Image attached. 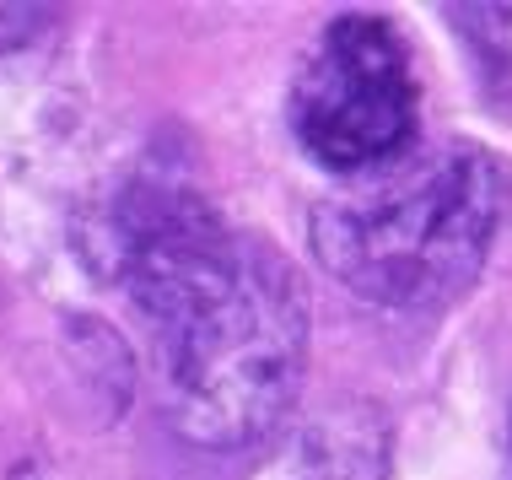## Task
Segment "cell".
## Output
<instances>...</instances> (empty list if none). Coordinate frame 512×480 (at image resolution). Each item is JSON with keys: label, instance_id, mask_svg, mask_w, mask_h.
Returning <instances> with one entry per match:
<instances>
[{"label": "cell", "instance_id": "cell-5", "mask_svg": "<svg viewBox=\"0 0 512 480\" xmlns=\"http://www.w3.org/2000/svg\"><path fill=\"white\" fill-rule=\"evenodd\" d=\"M49 6H0V49H17L49 27Z\"/></svg>", "mask_w": 512, "mask_h": 480}, {"label": "cell", "instance_id": "cell-3", "mask_svg": "<svg viewBox=\"0 0 512 480\" xmlns=\"http://www.w3.org/2000/svg\"><path fill=\"white\" fill-rule=\"evenodd\" d=\"M421 125V87L394 22L345 11L292 81V130L318 168L372 173L410 152Z\"/></svg>", "mask_w": 512, "mask_h": 480}, {"label": "cell", "instance_id": "cell-4", "mask_svg": "<svg viewBox=\"0 0 512 480\" xmlns=\"http://www.w3.org/2000/svg\"><path fill=\"white\" fill-rule=\"evenodd\" d=\"M383 470H389V437L367 410L329 416L302 437L297 480H383Z\"/></svg>", "mask_w": 512, "mask_h": 480}, {"label": "cell", "instance_id": "cell-1", "mask_svg": "<svg viewBox=\"0 0 512 480\" xmlns=\"http://www.w3.org/2000/svg\"><path fill=\"white\" fill-rule=\"evenodd\" d=\"M151 329L168 421L200 448H248L292 416L308 373V292L254 232L184 184L119 189L81 232Z\"/></svg>", "mask_w": 512, "mask_h": 480}, {"label": "cell", "instance_id": "cell-2", "mask_svg": "<svg viewBox=\"0 0 512 480\" xmlns=\"http://www.w3.org/2000/svg\"><path fill=\"white\" fill-rule=\"evenodd\" d=\"M502 168L475 141H442L367 195L313 205V254L378 308H442L486 265L502 222Z\"/></svg>", "mask_w": 512, "mask_h": 480}]
</instances>
